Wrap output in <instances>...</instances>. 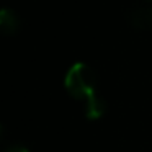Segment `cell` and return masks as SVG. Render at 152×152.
<instances>
[{
	"instance_id": "6da1fadb",
	"label": "cell",
	"mask_w": 152,
	"mask_h": 152,
	"mask_svg": "<svg viewBox=\"0 0 152 152\" xmlns=\"http://www.w3.org/2000/svg\"><path fill=\"white\" fill-rule=\"evenodd\" d=\"M66 90L72 98L85 102V115L90 119H98L106 111V102L98 95L96 77L87 64L77 62L69 69L64 80Z\"/></svg>"
},
{
	"instance_id": "7a4b0ae2",
	"label": "cell",
	"mask_w": 152,
	"mask_h": 152,
	"mask_svg": "<svg viewBox=\"0 0 152 152\" xmlns=\"http://www.w3.org/2000/svg\"><path fill=\"white\" fill-rule=\"evenodd\" d=\"M0 28L5 34H13L18 30V18L15 15V12H12L10 8H4L0 12Z\"/></svg>"
},
{
	"instance_id": "3957f363",
	"label": "cell",
	"mask_w": 152,
	"mask_h": 152,
	"mask_svg": "<svg viewBox=\"0 0 152 152\" xmlns=\"http://www.w3.org/2000/svg\"><path fill=\"white\" fill-rule=\"evenodd\" d=\"M129 21L136 28H145L149 23H152V12L147 13L142 8H136V10H132L129 13Z\"/></svg>"
},
{
	"instance_id": "277c9868",
	"label": "cell",
	"mask_w": 152,
	"mask_h": 152,
	"mask_svg": "<svg viewBox=\"0 0 152 152\" xmlns=\"http://www.w3.org/2000/svg\"><path fill=\"white\" fill-rule=\"evenodd\" d=\"M7 152H28L25 147H20V145H15V147H12V149H8Z\"/></svg>"
}]
</instances>
